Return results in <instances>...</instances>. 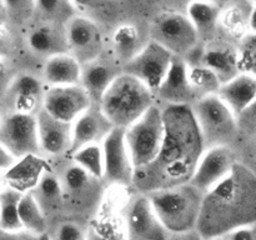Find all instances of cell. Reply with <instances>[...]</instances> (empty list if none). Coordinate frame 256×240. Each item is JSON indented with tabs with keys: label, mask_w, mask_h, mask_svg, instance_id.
Masks as SVG:
<instances>
[{
	"label": "cell",
	"mask_w": 256,
	"mask_h": 240,
	"mask_svg": "<svg viewBox=\"0 0 256 240\" xmlns=\"http://www.w3.org/2000/svg\"><path fill=\"white\" fill-rule=\"evenodd\" d=\"M164 139L159 155L152 164L135 169L132 186L139 194L189 182L205 150L192 105H165L162 108Z\"/></svg>",
	"instance_id": "obj_1"
},
{
	"label": "cell",
	"mask_w": 256,
	"mask_h": 240,
	"mask_svg": "<svg viewBox=\"0 0 256 240\" xmlns=\"http://www.w3.org/2000/svg\"><path fill=\"white\" fill-rule=\"evenodd\" d=\"M256 222V176L238 162L222 182L202 196L196 230L205 240Z\"/></svg>",
	"instance_id": "obj_2"
},
{
	"label": "cell",
	"mask_w": 256,
	"mask_h": 240,
	"mask_svg": "<svg viewBox=\"0 0 256 240\" xmlns=\"http://www.w3.org/2000/svg\"><path fill=\"white\" fill-rule=\"evenodd\" d=\"M98 104L112 126L125 129L155 105V94L132 75L122 72Z\"/></svg>",
	"instance_id": "obj_3"
},
{
	"label": "cell",
	"mask_w": 256,
	"mask_h": 240,
	"mask_svg": "<svg viewBox=\"0 0 256 240\" xmlns=\"http://www.w3.org/2000/svg\"><path fill=\"white\" fill-rule=\"evenodd\" d=\"M148 196L169 234L196 229L204 194L190 182L165 188Z\"/></svg>",
	"instance_id": "obj_4"
},
{
	"label": "cell",
	"mask_w": 256,
	"mask_h": 240,
	"mask_svg": "<svg viewBox=\"0 0 256 240\" xmlns=\"http://www.w3.org/2000/svg\"><path fill=\"white\" fill-rule=\"evenodd\" d=\"M205 149L216 145H230L239 138L238 119L224 102L215 95L199 98L192 104Z\"/></svg>",
	"instance_id": "obj_5"
},
{
	"label": "cell",
	"mask_w": 256,
	"mask_h": 240,
	"mask_svg": "<svg viewBox=\"0 0 256 240\" xmlns=\"http://www.w3.org/2000/svg\"><path fill=\"white\" fill-rule=\"evenodd\" d=\"M124 135L135 169L152 164L159 155L164 139L162 108L152 105L136 122L125 128Z\"/></svg>",
	"instance_id": "obj_6"
},
{
	"label": "cell",
	"mask_w": 256,
	"mask_h": 240,
	"mask_svg": "<svg viewBox=\"0 0 256 240\" xmlns=\"http://www.w3.org/2000/svg\"><path fill=\"white\" fill-rule=\"evenodd\" d=\"M150 40L162 45L174 56L185 58L196 48L199 34L186 15L166 12L152 20Z\"/></svg>",
	"instance_id": "obj_7"
},
{
	"label": "cell",
	"mask_w": 256,
	"mask_h": 240,
	"mask_svg": "<svg viewBox=\"0 0 256 240\" xmlns=\"http://www.w3.org/2000/svg\"><path fill=\"white\" fill-rule=\"evenodd\" d=\"M172 56L162 45L149 40L130 62L122 65V72L142 82L155 94L169 72Z\"/></svg>",
	"instance_id": "obj_8"
},
{
	"label": "cell",
	"mask_w": 256,
	"mask_h": 240,
	"mask_svg": "<svg viewBox=\"0 0 256 240\" xmlns=\"http://www.w3.org/2000/svg\"><path fill=\"white\" fill-rule=\"evenodd\" d=\"M128 240H168L169 232L152 208L149 196L138 192L122 210Z\"/></svg>",
	"instance_id": "obj_9"
},
{
	"label": "cell",
	"mask_w": 256,
	"mask_h": 240,
	"mask_svg": "<svg viewBox=\"0 0 256 240\" xmlns=\"http://www.w3.org/2000/svg\"><path fill=\"white\" fill-rule=\"evenodd\" d=\"M238 162V152L230 145L206 148L200 156L189 182L205 194L222 182Z\"/></svg>",
	"instance_id": "obj_10"
},
{
	"label": "cell",
	"mask_w": 256,
	"mask_h": 240,
	"mask_svg": "<svg viewBox=\"0 0 256 240\" xmlns=\"http://www.w3.org/2000/svg\"><path fill=\"white\" fill-rule=\"evenodd\" d=\"M68 54L82 65L102 55L104 40L99 25L92 18L72 15L64 24Z\"/></svg>",
	"instance_id": "obj_11"
},
{
	"label": "cell",
	"mask_w": 256,
	"mask_h": 240,
	"mask_svg": "<svg viewBox=\"0 0 256 240\" xmlns=\"http://www.w3.org/2000/svg\"><path fill=\"white\" fill-rule=\"evenodd\" d=\"M0 142L18 159L40 152L35 115L6 112L0 125Z\"/></svg>",
	"instance_id": "obj_12"
},
{
	"label": "cell",
	"mask_w": 256,
	"mask_h": 240,
	"mask_svg": "<svg viewBox=\"0 0 256 240\" xmlns=\"http://www.w3.org/2000/svg\"><path fill=\"white\" fill-rule=\"evenodd\" d=\"M104 179L118 188L132 186L135 168L125 142L124 129L114 128L102 142Z\"/></svg>",
	"instance_id": "obj_13"
},
{
	"label": "cell",
	"mask_w": 256,
	"mask_h": 240,
	"mask_svg": "<svg viewBox=\"0 0 256 240\" xmlns=\"http://www.w3.org/2000/svg\"><path fill=\"white\" fill-rule=\"evenodd\" d=\"M92 102L80 84L50 86L45 90L42 109L55 119L72 124Z\"/></svg>",
	"instance_id": "obj_14"
},
{
	"label": "cell",
	"mask_w": 256,
	"mask_h": 240,
	"mask_svg": "<svg viewBox=\"0 0 256 240\" xmlns=\"http://www.w3.org/2000/svg\"><path fill=\"white\" fill-rule=\"evenodd\" d=\"M45 90L46 88L42 80L34 75H15L0 104L9 108L8 112L36 115L42 109Z\"/></svg>",
	"instance_id": "obj_15"
},
{
	"label": "cell",
	"mask_w": 256,
	"mask_h": 240,
	"mask_svg": "<svg viewBox=\"0 0 256 240\" xmlns=\"http://www.w3.org/2000/svg\"><path fill=\"white\" fill-rule=\"evenodd\" d=\"M112 122L102 114L98 102H92V106L82 112L72 124V149L75 152L79 148L90 144H102L112 130Z\"/></svg>",
	"instance_id": "obj_16"
},
{
	"label": "cell",
	"mask_w": 256,
	"mask_h": 240,
	"mask_svg": "<svg viewBox=\"0 0 256 240\" xmlns=\"http://www.w3.org/2000/svg\"><path fill=\"white\" fill-rule=\"evenodd\" d=\"M38 140L40 152L49 155H62L72 149V124L60 122L44 109L36 115Z\"/></svg>",
	"instance_id": "obj_17"
},
{
	"label": "cell",
	"mask_w": 256,
	"mask_h": 240,
	"mask_svg": "<svg viewBox=\"0 0 256 240\" xmlns=\"http://www.w3.org/2000/svg\"><path fill=\"white\" fill-rule=\"evenodd\" d=\"M155 94L165 105H192L196 100L188 82L186 58L172 56L169 72Z\"/></svg>",
	"instance_id": "obj_18"
},
{
	"label": "cell",
	"mask_w": 256,
	"mask_h": 240,
	"mask_svg": "<svg viewBox=\"0 0 256 240\" xmlns=\"http://www.w3.org/2000/svg\"><path fill=\"white\" fill-rule=\"evenodd\" d=\"M122 72V65L119 62L105 60L100 55L98 59L82 65L79 84L84 88L92 102H99L105 90Z\"/></svg>",
	"instance_id": "obj_19"
},
{
	"label": "cell",
	"mask_w": 256,
	"mask_h": 240,
	"mask_svg": "<svg viewBox=\"0 0 256 240\" xmlns=\"http://www.w3.org/2000/svg\"><path fill=\"white\" fill-rule=\"evenodd\" d=\"M122 210L118 212L110 200L108 204L102 202L85 230L86 240H128Z\"/></svg>",
	"instance_id": "obj_20"
},
{
	"label": "cell",
	"mask_w": 256,
	"mask_h": 240,
	"mask_svg": "<svg viewBox=\"0 0 256 240\" xmlns=\"http://www.w3.org/2000/svg\"><path fill=\"white\" fill-rule=\"evenodd\" d=\"M99 182L102 180L90 176L79 166L72 164L65 169L64 175L60 179L64 194V204L70 200L76 209L82 205L89 206L92 200L96 199V186Z\"/></svg>",
	"instance_id": "obj_21"
},
{
	"label": "cell",
	"mask_w": 256,
	"mask_h": 240,
	"mask_svg": "<svg viewBox=\"0 0 256 240\" xmlns=\"http://www.w3.org/2000/svg\"><path fill=\"white\" fill-rule=\"evenodd\" d=\"M26 42L32 52L45 58L68 52L64 25L54 22H45L30 30Z\"/></svg>",
	"instance_id": "obj_22"
},
{
	"label": "cell",
	"mask_w": 256,
	"mask_h": 240,
	"mask_svg": "<svg viewBox=\"0 0 256 240\" xmlns=\"http://www.w3.org/2000/svg\"><path fill=\"white\" fill-rule=\"evenodd\" d=\"M216 95L238 119V116L256 99V78L240 72L232 80L222 84Z\"/></svg>",
	"instance_id": "obj_23"
},
{
	"label": "cell",
	"mask_w": 256,
	"mask_h": 240,
	"mask_svg": "<svg viewBox=\"0 0 256 240\" xmlns=\"http://www.w3.org/2000/svg\"><path fill=\"white\" fill-rule=\"evenodd\" d=\"M80 76L82 64L68 52L46 58L42 68V82L48 88L76 85Z\"/></svg>",
	"instance_id": "obj_24"
},
{
	"label": "cell",
	"mask_w": 256,
	"mask_h": 240,
	"mask_svg": "<svg viewBox=\"0 0 256 240\" xmlns=\"http://www.w3.org/2000/svg\"><path fill=\"white\" fill-rule=\"evenodd\" d=\"M149 42V40H148ZM148 42L142 39V32L134 24H122L114 30L112 38V54L120 65L132 59Z\"/></svg>",
	"instance_id": "obj_25"
},
{
	"label": "cell",
	"mask_w": 256,
	"mask_h": 240,
	"mask_svg": "<svg viewBox=\"0 0 256 240\" xmlns=\"http://www.w3.org/2000/svg\"><path fill=\"white\" fill-rule=\"evenodd\" d=\"M202 64L209 68L222 84L240 74L238 68L236 49L229 46H212L202 52Z\"/></svg>",
	"instance_id": "obj_26"
},
{
	"label": "cell",
	"mask_w": 256,
	"mask_h": 240,
	"mask_svg": "<svg viewBox=\"0 0 256 240\" xmlns=\"http://www.w3.org/2000/svg\"><path fill=\"white\" fill-rule=\"evenodd\" d=\"M222 12V8L215 0H190L185 15L200 36L212 32L216 28Z\"/></svg>",
	"instance_id": "obj_27"
},
{
	"label": "cell",
	"mask_w": 256,
	"mask_h": 240,
	"mask_svg": "<svg viewBox=\"0 0 256 240\" xmlns=\"http://www.w3.org/2000/svg\"><path fill=\"white\" fill-rule=\"evenodd\" d=\"M35 155H28L18 160L16 164L6 172L8 185L12 189L19 192H28L34 189L39 179L44 172H42V165L39 162H34Z\"/></svg>",
	"instance_id": "obj_28"
},
{
	"label": "cell",
	"mask_w": 256,
	"mask_h": 240,
	"mask_svg": "<svg viewBox=\"0 0 256 240\" xmlns=\"http://www.w3.org/2000/svg\"><path fill=\"white\" fill-rule=\"evenodd\" d=\"M32 195L42 206L45 215L56 212L64 206V194L62 182L55 175L44 172L32 190Z\"/></svg>",
	"instance_id": "obj_29"
},
{
	"label": "cell",
	"mask_w": 256,
	"mask_h": 240,
	"mask_svg": "<svg viewBox=\"0 0 256 240\" xmlns=\"http://www.w3.org/2000/svg\"><path fill=\"white\" fill-rule=\"evenodd\" d=\"M19 220L22 229L32 235L40 236L48 232L46 215L36 202L32 192H22L19 200Z\"/></svg>",
	"instance_id": "obj_30"
},
{
	"label": "cell",
	"mask_w": 256,
	"mask_h": 240,
	"mask_svg": "<svg viewBox=\"0 0 256 240\" xmlns=\"http://www.w3.org/2000/svg\"><path fill=\"white\" fill-rule=\"evenodd\" d=\"M188 82L196 99L218 94L222 86L216 75L202 62L192 65L188 62Z\"/></svg>",
	"instance_id": "obj_31"
},
{
	"label": "cell",
	"mask_w": 256,
	"mask_h": 240,
	"mask_svg": "<svg viewBox=\"0 0 256 240\" xmlns=\"http://www.w3.org/2000/svg\"><path fill=\"white\" fill-rule=\"evenodd\" d=\"M72 154V164L98 180L104 179V154L102 144H90L79 148Z\"/></svg>",
	"instance_id": "obj_32"
},
{
	"label": "cell",
	"mask_w": 256,
	"mask_h": 240,
	"mask_svg": "<svg viewBox=\"0 0 256 240\" xmlns=\"http://www.w3.org/2000/svg\"><path fill=\"white\" fill-rule=\"evenodd\" d=\"M22 192L8 188L0 194V230L5 232H16L22 230L19 220V200Z\"/></svg>",
	"instance_id": "obj_33"
},
{
	"label": "cell",
	"mask_w": 256,
	"mask_h": 240,
	"mask_svg": "<svg viewBox=\"0 0 256 240\" xmlns=\"http://www.w3.org/2000/svg\"><path fill=\"white\" fill-rule=\"evenodd\" d=\"M72 8L70 0H35V10H38L48 22L54 24H60V22H64L65 24L72 16V12H69Z\"/></svg>",
	"instance_id": "obj_34"
},
{
	"label": "cell",
	"mask_w": 256,
	"mask_h": 240,
	"mask_svg": "<svg viewBox=\"0 0 256 240\" xmlns=\"http://www.w3.org/2000/svg\"><path fill=\"white\" fill-rule=\"evenodd\" d=\"M238 68L242 74L256 78V34L244 35L236 48Z\"/></svg>",
	"instance_id": "obj_35"
},
{
	"label": "cell",
	"mask_w": 256,
	"mask_h": 240,
	"mask_svg": "<svg viewBox=\"0 0 256 240\" xmlns=\"http://www.w3.org/2000/svg\"><path fill=\"white\" fill-rule=\"evenodd\" d=\"M8 19L24 22L35 10V0H4Z\"/></svg>",
	"instance_id": "obj_36"
},
{
	"label": "cell",
	"mask_w": 256,
	"mask_h": 240,
	"mask_svg": "<svg viewBox=\"0 0 256 240\" xmlns=\"http://www.w3.org/2000/svg\"><path fill=\"white\" fill-rule=\"evenodd\" d=\"M238 129L245 139L256 136V99L238 116Z\"/></svg>",
	"instance_id": "obj_37"
},
{
	"label": "cell",
	"mask_w": 256,
	"mask_h": 240,
	"mask_svg": "<svg viewBox=\"0 0 256 240\" xmlns=\"http://www.w3.org/2000/svg\"><path fill=\"white\" fill-rule=\"evenodd\" d=\"M52 240H86V236L85 230L79 224L74 222H64L56 228Z\"/></svg>",
	"instance_id": "obj_38"
},
{
	"label": "cell",
	"mask_w": 256,
	"mask_h": 240,
	"mask_svg": "<svg viewBox=\"0 0 256 240\" xmlns=\"http://www.w3.org/2000/svg\"><path fill=\"white\" fill-rule=\"evenodd\" d=\"M242 150V154L238 152L239 162L246 166L256 176V136L245 139L244 148Z\"/></svg>",
	"instance_id": "obj_39"
},
{
	"label": "cell",
	"mask_w": 256,
	"mask_h": 240,
	"mask_svg": "<svg viewBox=\"0 0 256 240\" xmlns=\"http://www.w3.org/2000/svg\"><path fill=\"white\" fill-rule=\"evenodd\" d=\"M12 50H14V36L12 30L6 25V22H0V58L6 60Z\"/></svg>",
	"instance_id": "obj_40"
},
{
	"label": "cell",
	"mask_w": 256,
	"mask_h": 240,
	"mask_svg": "<svg viewBox=\"0 0 256 240\" xmlns=\"http://www.w3.org/2000/svg\"><path fill=\"white\" fill-rule=\"evenodd\" d=\"M239 10L240 9H238V8H232L225 14L222 12V16H220V20L222 22V24L232 34H238V30L242 29V25L244 24Z\"/></svg>",
	"instance_id": "obj_41"
},
{
	"label": "cell",
	"mask_w": 256,
	"mask_h": 240,
	"mask_svg": "<svg viewBox=\"0 0 256 240\" xmlns=\"http://www.w3.org/2000/svg\"><path fill=\"white\" fill-rule=\"evenodd\" d=\"M14 76L15 75L12 72V69L8 65L6 60L0 58V102L4 99Z\"/></svg>",
	"instance_id": "obj_42"
},
{
	"label": "cell",
	"mask_w": 256,
	"mask_h": 240,
	"mask_svg": "<svg viewBox=\"0 0 256 240\" xmlns=\"http://www.w3.org/2000/svg\"><path fill=\"white\" fill-rule=\"evenodd\" d=\"M224 236L226 240H256V222L239 228Z\"/></svg>",
	"instance_id": "obj_43"
},
{
	"label": "cell",
	"mask_w": 256,
	"mask_h": 240,
	"mask_svg": "<svg viewBox=\"0 0 256 240\" xmlns=\"http://www.w3.org/2000/svg\"><path fill=\"white\" fill-rule=\"evenodd\" d=\"M18 160L19 159L5 145L0 142V172H9L16 164Z\"/></svg>",
	"instance_id": "obj_44"
},
{
	"label": "cell",
	"mask_w": 256,
	"mask_h": 240,
	"mask_svg": "<svg viewBox=\"0 0 256 240\" xmlns=\"http://www.w3.org/2000/svg\"><path fill=\"white\" fill-rule=\"evenodd\" d=\"M36 235H32L25 230H16V232H5L0 230V240H38Z\"/></svg>",
	"instance_id": "obj_45"
},
{
	"label": "cell",
	"mask_w": 256,
	"mask_h": 240,
	"mask_svg": "<svg viewBox=\"0 0 256 240\" xmlns=\"http://www.w3.org/2000/svg\"><path fill=\"white\" fill-rule=\"evenodd\" d=\"M168 240H205L200 235V232L196 229L190 230V232H179V234H169Z\"/></svg>",
	"instance_id": "obj_46"
},
{
	"label": "cell",
	"mask_w": 256,
	"mask_h": 240,
	"mask_svg": "<svg viewBox=\"0 0 256 240\" xmlns=\"http://www.w3.org/2000/svg\"><path fill=\"white\" fill-rule=\"evenodd\" d=\"M72 4V6L76 8V9H96V8L102 6L104 4L102 0H70Z\"/></svg>",
	"instance_id": "obj_47"
},
{
	"label": "cell",
	"mask_w": 256,
	"mask_h": 240,
	"mask_svg": "<svg viewBox=\"0 0 256 240\" xmlns=\"http://www.w3.org/2000/svg\"><path fill=\"white\" fill-rule=\"evenodd\" d=\"M248 26H249L250 32L256 34V4H255V6L252 8L249 18H248Z\"/></svg>",
	"instance_id": "obj_48"
},
{
	"label": "cell",
	"mask_w": 256,
	"mask_h": 240,
	"mask_svg": "<svg viewBox=\"0 0 256 240\" xmlns=\"http://www.w3.org/2000/svg\"><path fill=\"white\" fill-rule=\"evenodd\" d=\"M8 188H9V185H8L6 174L4 172H0V194H2Z\"/></svg>",
	"instance_id": "obj_49"
},
{
	"label": "cell",
	"mask_w": 256,
	"mask_h": 240,
	"mask_svg": "<svg viewBox=\"0 0 256 240\" xmlns=\"http://www.w3.org/2000/svg\"><path fill=\"white\" fill-rule=\"evenodd\" d=\"M8 20L6 9H5L4 0H0V22H5Z\"/></svg>",
	"instance_id": "obj_50"
},
{
	"label": "cell",
	"mask_w": 256,
	"mask_h": 240,
	"mask_svg": "<svg viewBox=\"0 0 256 240\" xmlns=\"http://www.w3.org/2000/svg\"><path fill=\"white\" fill-rule=\"evenodd\" d=\"M38 240H52V236H50L49 234H42V235H40L39 238H38Z\"/></svg>",
	"instance_id": "obj_51"
},
{
	"label": "cell",
	"mask_w": 256,
	"mask_h": 240,
	"mask_svg": "<svg viewBox=\"0 0 256 240\" xmlns=\"http://www.w3.org/2000/svg\"><path fill=\"white\" fill-rule=\"evenodd\" d=\"M206 240H226V238H225V236H215V238H210V239H206Z\"/></svg>",
	"instance_id": "obj_52"
},
{
	"label": "cell",
	"mask_w": 256,
	"mask_h": 240,
	"mask_svg": "<svg viewBox=\"0 0 256 240\" xmlns=\"http://www.w3.org/2000/svg\"><path fill=\"white\" fill-rule=\"evenodd\" d=\"M2 109H0V125H2Z\"/></svg>",
	"instance_id": "obj_53"
},
{
	"label": "cell",
	"mask_w": 256,
	"mask_h": 240,
	"mask_svg": "<svg viewBox=\"0 0 256 240\" xmlns=\"http://www.w3.org/2000/svg\"><path fill=\"white\" fill-rule=\"evenodd\" d=\"M252 2H255V4H256V0H252Z\"/></svg>",
	"instance_id": "obj_54"
}]
</instances>
